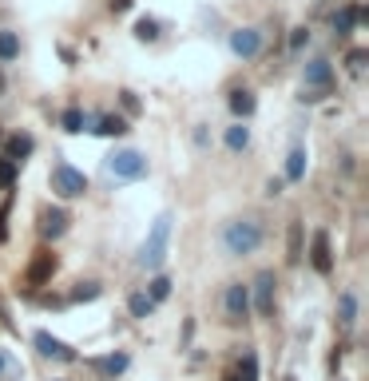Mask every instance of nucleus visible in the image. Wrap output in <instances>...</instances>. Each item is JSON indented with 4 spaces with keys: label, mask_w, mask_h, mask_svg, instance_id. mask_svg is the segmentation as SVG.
Listing matches in <instances>:
<instances>
[{
    "label": "nucleus",
    "mask_w": 369,
    "mask_h": 381,
    "mask_svg": "<svg viewBox=\"0 0 369 381\" xmlns=\"http://www.w3.org/2000/svg\"><path fill=\"white\" fill-rule=\"evenodd\" d=\"M255 95L250 92H235L230 95V111H235V115H239V119H246V115H255Z\"/></svg>",
    "instance_id": "4be33fe9"
},
{
    "label": "nucleus",
    "mask_w": 369,
    "mask_h": 381,
    "mask_svg": "<svg viewBox=\"0 0 369 381\" xmlns=\"http://www.w3.org/2000/svg\"><path fill=\"white\" fill-rule=\"evenodd\" d=\"M4 369H8V353H4V349H0V373H4Z\"/></svg>",
    "instance_id": "4c0bfd02"
},
{
    "label": "nucleus",
    "mask_w": 369,
    "mask_h": 381,
    "mask_svg": "<svg viewBox=\"0 0 369 381\" xmlns=\"http://www.w3.org/2000/svg\"><path fill=\"white\" fill-rule=\"evenodd\" d=\"M128 310H131V318H151L155 302L147 298V294H131V298H128Z\"/></svg>",
    "instance_id": "b1692460"
},
{
    "label": "nucleus",
    "mask_w": 369,
    "mask_h": 381,
    "mask_svg": "<svg viewBox=\"0 0 369 381\" xmlns=\"http://www.w3.org/2000/svg\"><path fill=\"white\" fill-rule=\"evenodd\" d=\"M52 190H56L60 199H80V195H88V175L60 159V163L52 167Z\"/></svg>",
    "instance_id": "7ed1b4c3"
},
{
    "label": "nucleus",
    "mask_w": 369,
    "mask_h": 381,
    "mask_svg": "<svg viewBox=\"0 0 369 381\" xmlns=\"http://www.w3.org/2000/svg\"><path fill=\"white\" fill-rule=\"evenodd\" d=\"M99 294H103V290H99V282H80L76 290H72V298H68V302H96Z\"/></svg>",
    "instance_id": "bb28decb"
},
{
    "label": "nucleus",
    "mask_w": 369,
    "mask_h": 381,
    "mask_svg": "<svg viewBox=\"0 0 369 381\" xmlns=\"http://www.w3.org/2000/svg\"><path fill=\"white\" fill-rule=\"evenodd\" d=\"M68 222H72V219H68L64 206H44V215H40V235L56 242V238L68 231Z\"/></svg>",
    "instance_id": "9b49d317"
},
{
    "label": "nucleus",
    "mask_w": 369,
    "mask_h": 381,
    "mask_svg": "<svg viewBox=\"0 0 369 381\" xmlns=\"http://www.w3.org/2000/svg\"><path fill=\"white\" fill-rule=\"evenodd\" d=\"M310 44V28H294L290 32V52H302Z\"/></svg>",
    "instance_id": "c756f323"
},
{
    "label": "nucleus",
    "mask_w": 369,
    "mask_h": 381,
    "mask_svg": "<svg viewBox=\"0 0 369 381\" xmlns=\"http://www.w3.org/2000/svg\"><path fill=\"white\" fill-rule=\"evenodd\" d=\"M8 238V206H0V242Z\"/></svg>",
    "instance_id": "72a5a7b5"
},
{
    "label": "nucleus",
    "mask_w": 369,
    "mask_h": 381,
    "mask_svg": "<svg viewBox=\"0 0 369 381\" xmlns=\"http://www.w3.org/2000/svg\"><path fill=\"white\" fill-rule=\"evenodd\" d=\"M230 52H235V56H242V60H255L258 52H262V32H258V28L230 32Z\"/></svg>",
    "instance_id": "6e6552de"
},
{
    "label": "nucleus",
    "mask_w": 369,
    "mask_h": 381,
    "mask_svg": "<svg viewBox=\"0 0 369 381\" xmlns=\"http://www.w3.org/2000/svg\"><path fill=\"white\" fill-rule=\"evenodd\" d=\"M36 349L44 353V358H56V362H76V349L68 346V342H60V338H52L48 330H36Z\"/></svg>",
    "instance_id": "1a4fd4ad"
},
{
    "label": "nucleus",
    "mask_w": 369,
    "mask_h": 381,
    "mask_svg": "<svg viewBox=\"0 0 369 381\" xmlns=\"http://www.w3.org/2000/svg\"><path fill=\"white\" fill-rule=\"evenodd\" d=\"M108 171L115 175V179H143L147 175V159L139 155V151H131V147H119V151H112L108 155Z\"/></svg>",
    "instance_id": "20e7f679"
},
{
    "label": "nucleus",
    "mask_w": 369,
    "mask_h": 381,
    "mask_svg": "<svg viewBox=\"0 0 369 381\" xmlns=\"http://www.w3.org/2000/svg\"><path fill=\"white\" fill-rule=\"evenodd\" d=\"M17 56H20L17 32H0V60H17Z\"/></svg>",
    "instance_id": "a878e982"
},
{
    "label": "nucleus",
    "mask_w": 369,
    "mask_h": 381,
    "mask_svg": "<svg viewBox=\"0 0 369 381\" xmlns=\"http://www.w3.org/2000/svg\"><path fill=\"white\" fill-rule=\"evenodd\" d=\"M135 36L147 40V44L159 40V20H155V16H139V20H135Z\"/></svg>",
    "instance_id": "5701e85b"
},
{
    "label": "nucleus",
    "mask_w": 369,
    "mask_h": 381,
    "mask_svg": "<svg viewBox=\"0 0 369 381\" xmlns=\"http://www.w3.org/2000/svg\"><path fill=\"white\" fill-rule=\"evenodd\" d=\"M282 183H286V179H270V183H266V195H270V199L274 195H282Z\"/></svg>",
    "instance_id": "f704fd0d"
},
{
    "label": "nucleus",
    "mask_w": 369,
    "mask_h": 381,
    "mask_svg": "<svg viewBox=\"0 0 369 381\" xmlns=\"http://www.w3.org/2000/svg\"><path fill=\"white\" fill-rule=\"evenodd\" d=\"M258 242H262V231H258V222H250V219L230 222V226L223 231V246H226V254H235V258L255 254Z\"/></svg>",
    "instance_id": "f257e3e1"
},
{
    "label": "nucleus",
    "mask_w": 369,
    "mask_h": 381,
    "mask_svg": "<svg viewBox=\"0 0 369 381\" xmlns=\"http://www.w3.org/2000/svg\"><path fill=\"white\" fill-rule=\"evenodd\" d=\"M246 143H250V127L246 124L226 127V147H230V151H246Z\"/></svg>",
    "instance_id": "aec40b11"
},
{
    "label": "nucleus",
    "mask_w": 369,
    "mask_h": 381,
    "mask_svg": "<svg viewBox=\"0 0 369 381\" xmlns=\"http://www.w3.org/2000/svg\"><path fill=\"white\" fill-rule=\"evenodd\" d=\"M96 365H99V373H103V378H119V373L131 365V358H128V353H112V358H103V362H96Z\"/></svg>",
    "instance_id": "6ab92c4d"
},
{
    "label": "nucleus",
    "mask_w": 369,
    "mask_h": 381,
    "mask_svg": "<svg viewBox=\"0 0 369 381\" xmlns=\"http://www.w3.org/2000/svg\"><path fill=\"white\" fill-rule=\"evenodd\" d=\"M274 274L270 270H262V274H258L255 278V286H250V290H255V310L262 318H274Z\"/></svg>",
    "instance_id": "0eeeda50"
},
{
    "label": "nucleus",
    "mask_w": 369,
    "mask_h": 381,
    "mask_svg": "<svg viewBox=\"0 0 369 381\" xmlns=\"http://www.w3.org/2000/svg\"><path fill=\"white\" fill-rule=\"evenodd\" d=\"M350 68H353V72H361V68H366V52H361V48H353V52H350Z\"/></svg>",
    "instance_id": "2f4dec72"
},
{
    "label": "nucleus",
    "mask_w": 369,
    "mask_h": 381,
    "mask_svg": "<svg viewBox=\"0 0 369 381\" xmlns=\"http://www.w3.org/2000/svg\"><path fill=\"white\" fill-rule=\"evenodd\" d=\"M337 322H341L346 330L357 322V294H353V290H346V294L337 298Z\"/></svg>",
    "instance_id": "dca6fc26"
},
{
    "label": "nucleus",
    "mask_w": 369,
    "mask_h": 381,
    "mask_svg": "<svg viewBox=\"0 0 369 381\" xmlns=\"http://www.w3.org/2000/svg\"><path fill=\"white\" fill-rule=\"evenodd\" d=\"M92 131H96V135H108V139H112V135H128V119H123V115H99Z\"/></svg>",
    "instance_id": "2eb2a0df"
},
{
    "label": "nucleus",
    "mask_w": 369,
    "mask_h": 381,
    "mask_svg": "<svg viewBox=\"0 0 369 381\" xmlns=\"http://www.w3.org/2000/svg\"><path fill=\"white\" fill-rule=\"evenodd\" d=\"M286 381H298V378H286Z\"/></svg>",
    "instance_id": "ea45409f"
},
{
    "label": "nucleus",
    "mask_w": 369,
    "mask_h": 381,
    "mask_svg": "<svg viewBox=\"0 0 369 381\" xmlns=\"http://www.w3.org/2000/svg\"><path fill=\"white\" fill-rule=\"evenodd\" d=\"M357 20H366V8H357V4H350V8H341V12L334 16V32H337V36H350Z\"/></svg>",
    "instance_id": "4468645a"
},
{
    "label": "nucleus",
    "mask_w": 369,
    "mask_h": 381,
    "mask_svg": "<svg viewBox=\"0 0 369 381\" xmlns=\"http://www.w3.org/2000/svg\"><path fill=\"white\" fill-rule=\"evenodd\" d=\"M286 179H290V183L306 179V151H302V147H294V151L286 155Z\"/></svg>",
    "instance_id": "a211bd4d"
},
{
    "label": "nucleus",
    "mask_w": 369,
    "mask_h": 381,
    "mask_svg": "<svg viewBox=\"0 0 369 381\" xmlns=\"http://www.w3.org/2000/svg\"><path fill=\"white\" fill-rule=\"evenodd\" d=\"M112 8L115 12H123V8H131V0H112Z\"/></svg>",
    "instance_id": "e433bc0d"
},
{
    "label": "nucleus",
    "mask_w": 369,
    "mask_h": 381,
    "mask_svg": "<svg viewBox=\"0 0 369 381\" xmlns=\"http://www.w3.org/2000/svg\"><path fill=\"white\" fill-rule=\"evenodd\" d=\"M119 99H123V108H128V111H139V99H135V92H119Z\"/></svg>",
    "instance_id": "473e14b6"
},
{
    "label": "nucleus",
    "mask_w": 369,
    "mask_h": 381,
    "mask_svg": "<svg viewBox=\"0 0 369 381\" xmlns=\"http://www.w3.org/2000/svg\"><path fill=\"white\" fill-rule=\"evenodd\" d=\"M223 306H226V322H246V314H250V286L230 282Z\"/></svg>",
    "instance_id": "39448f33"
},
{
    "label": "nucleus",
    "mask_w": 369,
    "mask_h": 381,
    "mask_svg": "<svg viewBox=\"0 0 369 381\" xmlns=\"http://www.w3.org/2000/svg\"><path fill=\"white\" fill-rule=\"evenodd\" d=\"M12 183H17V163L0 155V187H12Z\"/></svg>",
    "instance_id": "c85d7f7f"
},
{
    "label": "nucleus",
    "mask_w": 369,
    "mask_h": 381,
    "mask_svg": "<svg viewBox=\"0 0 369 381\" xmlns=\"http://www.w3.org/2000/svg\"><path fill=\"white\" fill-rule=\"evenodd\" d=\"M337 365H341V346H337L334 353H330V373H337Z\"/></svg>",
    "instance_id": "c9c22d12"
},
{
    "label": "nucleus",
    "mask_w": 369,
    "mask_h": 381,
    "mask_svg": "<svg viewBox=\"0 0 369 381\" xmlns=\"http://www.w3.org/2000/svg\"><path fill=\"white\" fill-rule=\"evenodd\" d=\"M60 127H64L68 135H80L83 127H92V115H83L80 108H68L64 115H60Z\"/></svg>",
    "instance_id": "f3484780"
},
{
    "label": "nucleus",
    "mask_w": 369,
    "mask_h": 381,
    "mask_svg": "<svg viewBox=\"0 0 369 381\" xmlns=\"http://www.w3.org/2000/svg\"><path fill=\"white\" fill-rule=\"evenodd\" d=\"M310 266L318 270L321 278L334 270V251H330V235H326V231H318L314 242H310Z\"/></svg>",
    "instance_id": "9d476101"
},
{
    "label": "nucleus",
    "mask_w": 369,
    "mask_h": 381,
    "mask_svg": "<svg viewBox=\"0 0 369 381\" xmlns=\"http://www.w3.org/2000/svg\"><path fill=\"white\" fill-rule=\"evenodd\" d=\"M306 84H310V88H330V92H334V68H330V60H310L306 63Z\"/></svg>",
    "instance_id": "f8f14e48"
},
{
    "label": "nucleus",
    "mask_w": 369,
    "mask_h": 381,
    "mask_svg": "<svg viewBox=\"0 0 369 381\" xmlns=\"http://www.w3.org/2000/svg\"><path fill=\"white\" fill-rule=\"evenodd\" d=\"M4 151H8L4 159H12V163H24V159L36 151V139H32V135H8V139H4Z\"/></svg>",
    "instance_id": "ddd939ff"
},
{
    "label": "nucleus",
    "mask_w": 369,
    "mask_h": 381,
    "mask_svg": "<svg viewBox=\"0 0 369 381\" xmlns=\"http://www.w3.org/2000/svg\"><path fill=\"white\" fill-rule=\"evenodd\" d=\"M0 135H4V131H0Z\"/></svg>",
    "instance_id": "a19ab883"
},
{
    "label": "nucleus",
    "mask_w": 369,
    "mask_h": 381,
    "mask_svg": "<svg viewBox=\"0 0 369 381\" xmlns=\"http://www.w3.org/2000/svg\"><path fill=\"white\" fill-rule=\"evenodd\" d=\"M223 381H246V378H242L239 369H235V373H226V378H223Z\"/></svg>",
    "instance_id": "58836bf2"
},
{
    "label": "nucleus",
    "mask_w": 369,
    "mask_h": 381,
    "mask_svg": "<svg viewBox=\"0 0 369 381\" xmlns=\"http://www.w3.org/2000/svg\"><path fill=\"white\" fill-rule=\"evenodd\" d=\"M326 95H330V88H314V92H302L298 99H302V104H321Z\"/></svg>",
    "instance_id": "7c9ffc66"
},
{
    "label": "nucleus",
    "mask_w": 369,
    "mask_h": 381,
    "mask_svg": "<svg viewBox=\"0 0 369 381\" xmlns=\"http://www.w3.org/2000/svg\"><path fill=\"white\" fill-rule=\"evenodd\" d=\"M290 262H302V222L294 219L290 222V254H286Z\"/></svg>",
    "instance_id": "393cba45"
},
{
    "label": "nucleus",
    "mask_w": 369,
    "mask_h": 381,
    "mask_svg": "<svg viewBox=\"0 0 369 381\" xmlns=\"http://www.w3.org/2000/svg\"><path fill=\"white\" fill-rule=\"evenodd\" d=\"M239 373L246 381H258V358L255 353H250V349H246V353H242V362H239Z\"/></svg>",
    "instance_id": "cd10ccee"
},
{
    "label": "nucleus",
    "mask_w": 369,
    "mask_h": 381,
    "mask_svg": "<svg viewBox=\"0 0 369 381\" xmlns=\"http://www.w3.org/2000/svg\"><path fill=\"white\" fill-rule=\"evenodd\" d=\"M167 238H171V215H159L155 226H151V235H147L143 251H139V266L147 270H159L163 258H167Z\"/></svg>",
    "instance_id": "f03ea898"
},
{
    "label": "nucleus",
    "mask_w": 369,
    "mask_h": 381,
    "mask_svg": "<svg viewBox=\"0 0 369 381\" xmlns=\"http://www.w3.org/2000/svg\"><path fill=\"white\" fill-rule=\"evenodd\" d=\"M147 298L155 302V306H159V302H167V298H171V278H167V274H155V278H151V286H147Z\"/></svg>",
    "instance_id": "412c9836"
},
{
    "label": "nucleus",
    "mask_w": 369,
    "mask_h": 381,
    "mask_svg": "<svg viewBox=\"0 0 369 381\" xmlns=\"http://www.w3.org/2000/svg\"><path fill=\"white\" fill-rule=\"evenodd\" d=\"M52 274H56V254H52V251H36V258L28 262V270H24V282L36 290V286L48 282Z\"/></svg>",
    "instance_id": "423d86ee"
}]
</instances>
